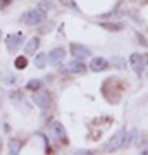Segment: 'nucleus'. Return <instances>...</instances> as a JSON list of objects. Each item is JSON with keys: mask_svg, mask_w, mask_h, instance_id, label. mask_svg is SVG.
Segmentation results:
<instances>
[{"mask_svg": "<svg viewBox=\"0 0 148 155\" xmlns=\"http://www.w3.org/2000/svg\"><path fill=\"white\" fill-rule=\"evenodd\" d=\"M47 14H45L41 9H31V11H26L24 14L21 16V21L28 26H35V24H40V22L43 21Z\"/></svg>", "mask_w": 148, "mask_h": 155, "instance_id": "obj_1", "label": "nucleus"}, {"mask_svg": "<svg viewBox=\"0 0 148 155\" xmlns=\"http://www.w3.org/2000/svg\"><path fill=\"white\" fill-rule=\"evenodd\" d=\"M129 64H131V69L136 72L138 76H141L143 71L148 69V59L146 55H141V54H133L129 57Z\"/></svg>", "mask_w": 148, "mask_h": 155, "instance_id": "obj_2", "label": "nucleus"}, {"mask_svg": "<svg viewBox=\"0 0 148 155\" xmlns=\"http://www.w3.org/2000/svg\"><path fill=\"white\" fill-rule=\"evenodd\" d=\"M47 134H48L50 138L54 140V141H61V140H66V131H64V127H62L61 122H50L48 127H47Z\"/></svg>", "mask_w": 148, "mask_h": 155, "instance_id": "obj_3", "label": "nucleus"}, {"mask_svg": "<svg viewBox=\"0 0 148 155\" xmlns=\"http://www.w3.org/2000/svg\"><path fill=\"white\" fill-rule=\"evenodd\" d=\"M84 69H86V67H84V64H83L79 59H74V61L67 62L66 66H62L59 71L66 72V74H79V72H83Z\"/></svg>", "mask_w": 148, "mask_h": 155, "instance_id": "obj_4", "label": "nucleus"}, {"mask_svg": "<svg viewBox=\"0 0 148 155\" xmlns=\"http://www.w3.org/2000/svg\"><path fill=\"white\" fill-rule=\"evenodd\" d=\"M47 55H48V64H52V66H61L62 62H64V59H66V50L61 48V47H57V48L50 50Z\"/></svg>", "mask_w": 148, "mask_h": 155, "instance_id": "obj_5", "label": "nucleus"}, {"mask_svg": "<svg viewBox=\"0 0 148 155\" xmlns=\"http://www.w3.org/2000/svg\"><path fill=\"white\" fill-rule=\"evenodd\" d=\"M124 136H126L124 129H119V131L110 138L109 145H107V150H109V152H115V150H119L122 145H124Z\"/></svg>", "mask_w": 148, "mask_h": 155, "instance_id": "obj_6", "label": "nucleus"}, {"mask_svg": "<svg viewBox=\"0 0 148 155\" xmlns=\"http://www.w3.org/2000/svg\"><path fill=\"white\" fill-rule=\"evenodd\" d=\"M22 33H11L5 36V45L7 48L11 50V52H16L19 47H21V41H22Z\"/></svg>", "mask_w": 148, "mask_h": 155, "instance_id": "obj_7", "label": "nucleus"}, {"mask_svg": "<svg viewBox=\"0 0 148 155\" xmlns=\"http://www.w3.org/2000/svg\"><path fill=\"white\" fill-rule=\"evenodd\" d=\"M71 54L76 57V59H84V57L91 55V50L88 48V47H84V45H81V43H71Z\"/></svg>", "mask_w": 148, "mask_h": 155, "instance_id": "obj_8", "label": "nucleus"}, {"mask_svg": "<svg viewBox=\"0 0 148 155\" xmlns=\"http://www.w3.org/2000/svg\"><path fill=\"white\" fill-rule=\"evenodd\" d=\"M33 102L40 107V109H47V107L50 105V97H48L47 91H40V93L33 95Z\"/></svg>", "mask_w": 148, "mask_h": 155, "instance_id": "obj_9", "label": "nucleus"}, {"mask_svg": "<svg viewBox=\"0 0 148 155\" xmlns=\"http://www.w3.org/2000/svg\"><path fill=\"white\" fill-rule=\"evenodd\" d=\"M107 64H109V62L105 61L104 57H93L91 62H90V69L95 71V72H100V71H104L105 67H107Z\"/></svg>", "mask_w": 148, "mask_h": 155, "instance_id": "obj_10", "label": "nucleus"}, {"mask_svg": "<svg viewBox=\"0 0 148 155\" xmlns=\"http://www.w3.org/2000/svg\"><path fill=\"white\" fill-rule=\"evenodd\" d=\"M40 47V40L38 38H31V40H28V43L24 45V52H26L28 55H33L35 52L38 50Z\"/></svg>", "mask_w": 148, "mask_h": 155, "instance_id": "obj_11", "label": "nucleus"}, {"mask_svg": "<svg viewBox=\"0 0 148 155\" xmlns=\"http://www.w3.org/2000/svg\"><path fill=\"white\" fill-rule=\"evenodd\" d=\"M0 81L4 84H16L17 83V76L16 74H12V72H0Z\"/></svg>", "mask_w": 148, "mask_h": 155, "instance_id": "obj_12", "label": "nucleus"}, {"mask_svg": "<svg viewBox=\"0 0 148 155\" xmlns=\"http://www.w3.org/2000/svg\"><path fill=\"white\" fill-rule=\"evenodd\" d=\"M47 62H48V55L47 54H38V55L35 57V67H38V69H43L45 66H47Z\"/></svg>", "mask_w": 148, "mask_h": 155, "instance_id": "obj_13", "label": "nucleus"}, {"mask_svg": "<svg viewBox=\"0 0 148 155\" xmlns=\"http://www.w3.org/2000/svg\"><path fill=\"white\" fill-rule=\"evenodd\" d=\"M21 147H22V143L17 138H11V140H9V153H12V155L19 153Z\"/></svg>", "mask_w": 148, "mask_h": 155, "instance_id": "obj_14", "label": "nucleus"}, {"mask_svg": "<svg viewBox=\"0 0 148 155\" xmlns=\"http://www.w3.org/2000/svg\"><path fill=\"white\" fill-rule=\"evenodd\" d=\"M14 64H16V67H17V69H24V67H26L28 66V59H26V57H17V59H16V61H14Z\"/></svg>", "mask_w": 148, "mask_h": 155, "instance_id": "obj_15", "label": "nucleus"}, {"mask_svg": "<svg viewBox=\"0 0 148 155\" xmlns=\"http://www.w3.org/2000/svg\"><path fill=\"white\" fill-rule=\"evenodd\" d=\"M134 136H136V129H131V133L124 138V145H131L134 141Z\"/></svg>", "mask_w": 148, "mask_h": 155, "instance_id": "obj_16", "label": "nucleus"}, {"mask_svg": "<svg viewBox=\"0 0 148 155\" xmlns=\"http://www.w3.org/2000/svg\"><path fill=\"white\" fill-rule=\"evenodd\" d=\"M40 86H41L40 79H31V81L28 83V90H38Z\"/></svg>", "mask_w": 148, "mask_h": 155, "instance_id": "obj_17", "label": "nucleus"}, {"mask_svg": "<svg viewBox=\"0 0 148 155\" xmlns=\"http://www.w3.org/2000/svg\"><path fill=\"white\" fill-rule=\"evenodd\" d=\"M114 66H117V67H124V59H121V57H114Z\"/></svg>", "mask_w": 148, "mask_h": 155, "instance_id": "obj_18", "label": "nucleus"}, {"mask_svg": "<svg viewBox=\"0 0 148 155\" xmlns=\"http://www.w3.org/2000/svg\"><path fill=\"white\" fill-rule=\"evenodd\" d=\"M0 41H2V31H0Z\"/></svg>", "mask_w": 148, "mask_h": 155, "instance_id": "obj_19", "label": "nucleus"}]
</instances>
